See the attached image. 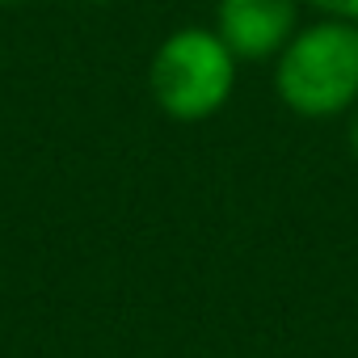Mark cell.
<instances>
[{
	"mask_svg": "<svg viewBox=\"0 0 358 358\" xmlns=\"http://www.w3.org/2000/svg\"><path fill=\"white\" fill-rule=\"evenodd\" d=\"M274 93L299 118H341L358 106V26L320 17L274 55Z\"/></svg>",
	"mask_w": 358,
	"mask_h": 358,
	"instance_id": "obj_1",
	"label": "cell"
},
{
	"mask_svg": "<svg viewBox=\"0 0 358 358\" xmlns=\"http://www.w3.org/2000/svg\"><path fill=\"white\" fill-rule=\"evenodd\" d=\"M241 59L211 26H177L148 64L156 106L177 122H203L232 101Z\"/></svg>",
	"mask_w": 358,
	"mask_h": 358,
	"instance_id": "obj_2",
	"label": "cell"
},
{
	"mask_svg": "<svg viewBox=\"0 0 358 358\" xmlns=\"http://www.w3.org/2000/svg\"><path fill=\"white\" fill-rule=\"evenodd\" d=\"M299 5L303 0H220L211 30L241 64L274 59L299 30Z\"/></svg>",
	"mask_w": 358,
	"mask_h": 358,
	"instance_id": "obj_3",
	"label": "cell"
},
{
	"mask_svg": "<svg viewBox=\"0 0 358 358\" xmlns=\"http://www.w3.org/2000/svg\"><path fill=\"white\" fill-rule=\"evenodd\" d=\"M320 17H337V22H354L358 26V0H303Z\"/></svg>",
	"mask_w": 358,
	"mask_h": 358,
	"instance_id": "obj_4",
	"label": "cell"
},
{
	"mask_svg": "<svg viewBox=\"0 0 358 358\" xmlns=\"http://www.w3.org/2000/svg\"><path fill=\"white\" fill-rule=\"evenodd\" d=\"M345 139H350V152L358 156V106L350 110V127H345Z\"/></svg>",
	"mask_w": 358,
	"mask_h": 358,
	"instance_id": "obj_5",
	"label": "cell"
},
{
	"mask_svg": "<svg viewBox=\"0 0 358 358\" xmlns=\"http://www.w3.org/2000/svg\"><path fill=\"white\" fill-rule=\"evenodd\" d=\"M0 5H22V0H0Z\"/></svg>",
	"mask_w": 358,
	"mask_h": 358,
	"instance_id": "obj_6",
	"label": "cell"
},
{
	"mask_svg": "<svg viewBox=\"0 0 358 358\" xmlns=\"http://www.w3.org/2000/svg\"><path fill=\"white\" fill-rule=\"evenodd\" d=\"M89 5H106V0H89Z\"/></svg>",
	"mask_w": 358,
	"mask_h": 358,
	"instance_id": "obj_7",
	"label": "cell"
}]
</instances>
